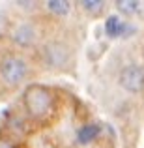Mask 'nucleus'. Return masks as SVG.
<instances>
[{
	"label": "nucleus",
	"instance_id": "obj_1",
	"mask_svg": "<svg viewBox=\"0 0 144 148\" xmlns=\"http://www.w3.org/2000/svg\"><path fill=\"white\" fill-rule=\"evenodd\" d=\"M25 105L34 118H41V116L49 114L51 107H53V94L45 86L34 84L25 92Z\"/></svg>",
	"mask_w": 144,
	"mask_h": 148
},
{
	"label": "nucleus",
	"instance_id": "obj_3",
	"mask_svg": "<svg viewBox=\"0 0 144 148\" xmlns=\"http://www.w3.org/2000/svg\"><path fill=\"white\" fill-rule=\"evenodd\" d=\"M120 84H122L124 90L139 94L144 90V69L141 66H126L120 73Z\"/></svg>",
	"mask_w": 144,
	"mask_h": 148
},
{
	"label": "nucleus",
	"instance_id": "obj_10",
	"mask_svg": "<svg viewBox=\"0 0 144 148\" xmlns=\"http://www.w3.org/2000/svg\"><path fill=\"white\" fill-rule=\"evenodd\" d=\"M81 6H83L88 13H99V11L103 10L105 2H101V0H83Z\"/></svg>",
	"mask_w": 144,
	"mask_h": 148
},
{
	"label": "nucleus",
	"instance_id": "obj_5",
	"mask_svg": "<svg viewBox=\"0 0 144 148\" xmlns=\"http://www.w3.org/2000/svg\"><path fill=\"white\" fill-rule=\"evenodd\" d=\"M127 32H133V30L127 28V23H122L120 17H116V15H111L105 23V34L109 38H120V36H126Z\"/></svg>",
	"mask_w": 144,
	"mask_h": 148
},
{
	"label": "nucleus",
	"instance_id": "obj_11",
	"mask_svg": "<svg viewBox=\"0 0 144 148\" xmlns=\"http://www.w3.org/2000/svg\"><path fill=\"white\" fill-rule=\"evenodd\" d=\"M0 148H11V146L8 145V143H0Z\"/></svg>",
	"mask_w": 144,
	"mask_h": 148
},
{
	"label": "nucleus",
	"instance_id": "obj_4",
	"mask_svg": "<svg viewBox=\"0 0 144 148\" xmlns=\"http://www.w3.org/2000/svg\"><path fill=\"white\" fill-rule=\"evenodd\" d=\"M68 49L60 43H51L45 47V58L51 66H64L68 60Z\"/></svg>",
	"mask_w": 144,
	"mask_h": 148
},
{
	"label": "nucleus",
	"instance_id": "obj_9",
	"mask_svg": "<svg viewBox=\"0 0 144 148\" xmlns=\"http://www.w3.org/2000/svg\"><path fill=\"white\" fill-rule=\"evenodd\" d=\"M116 8L126 15H135L139 11V8H141V2H135V0H118Z\"/></svg>",
	"mask_w": 144,
	"mask_h": 148
},
{
	"label": "nucleus",
	"instance_id": "obj_6",
	"mask_svg": "<svg viewBox=\"0 0 144 148\" xmlns=\"http://www.w3.org/2000/svg\"><path fill=\"white\" fill-rule=\"evenodd\" d=\"M13 40H15V43L26 47V45L34 43V40H36V30H34L32 25L25 23V25L17 26V30H15V34H13Z\"/></svg>",
	"mask_w": 144,
	"mask_h": 148
},
{
	"label": "nucleus",
	"instance_id": "obj_7",
	"mask_svg": "<svg viewBox=\"0 0 144 148\" xmlns=\"http://www.w3.org/2000/svg\"><path fill=\"white\" fill-rule=\"evenodd\" d=\"M97 135H99V126H96V124H86V126H83L79 130L77 139H79V143H83V145H88V143L94 141Z\"/></svg>",
	"mask_w": 144,
	"mask_h": 148
},
{
	"label": "nucleus",
	"instance_id": "obj_2",
	"mask_svg": "<svg viewBox=\"0 0 144 148\" xmlns=\"http://www.w3.org/2000/svg\"><path fill=\"white\" fill-rule=\"evenodd\" d=\"M28 73V68H26V62L19 56H8L6 60L0 64V77L6 84L10 86H15L19 84Z\"/></svg>",
	"mask_w": 144,
	"mask_h": 148
},
{
	"label": "nucleus",
	"instance_id": "obj_8",
	"mask_svg": "<svg viewBox=\"0 0 144 148\" xmlns=\"http://www.w3.org/2000/svg\"><path fill=\"white\" fill-rule=\"evenodd\" d=\"M47 8L54 15H68L69 13V2H66V0H51V2H47Z\"/></svg>",
	"mask_w": 144,
	"mask_h": 148
}]
</instances>
